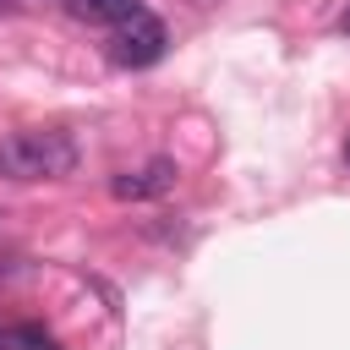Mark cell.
<instances>
[{
	"instance_id": "6da1fadb",
	"label": "cell",
	"mask_w": 350,
	"mask_h": 350,
	"mask_svg": "<svg viewBox=\"0 0 350 350\" xmlns=\"http://www.w3.org/2000/svg\"><path fill=\"white\" fill-rule=\"evenodd\" d=\"M77 142L66 131H11L0 137V180H66L77 170Z\"/></svg>"
},
{
	"instance_id": "7a4b0ae2",
	"label": "cell",
	"mask_w": 350,
	"mask_h": 350,
	"mask_svg": "<svg viewBox=\"0 0 350 350\" xmlns=\"http://www.w3.org/2000/svg\"><path fill=\"white\" fill-rule=\"evenodd\" d=\"M170 49V27L142 5L137 16H126L115 33H109V60L126 66V71H142V66H159Z\"/></svg>"
},
{
	"instance_id": "3957f363",
	"label": "cell",
	"mask_w": 350,
	"mask_h": 350,
	"mask_svg": "<svg viewBox=\"0 0 350 350\" xmlns=\"http://www.w3.org/2000/svg\"><path fill=\"white\" fill-rule=\"evenodd\" d=\"M175 180H180L175 159H148V164H137V170H120V175L109 180V191H115L120 202H148V197L175 191Z\"/></svg>"
},
{
	"instance_id": "277c9868",
	"label": "cell",
	"mask_w": 350,
	"mask_h": 350,
	"mask_svg": "<svg viewBox=\"0 0 350 350\" xmlns=\"http://www.w3.org/2000/svg\"><path fill=\"white\" fill-rule=\"evenodd\" d=\"M60 5H66V16H77V22H109V27H120L126 16L142 11V0H60Z\"/></svg>"
},
{
	"instance_id": "5b68a950",
	"label": "cell",
	"mask_w": 350,
	"mask_h": 350,
	"mask_svg": "<svg viewBox=\"0 0 350 350\" xmlns=\"http://www.w3.org/2000/svg\"><path fill=\"white\" fill-rule=\"evenodd\" d=\"M11 345H16V350H55V339H49L38 323H16V328H11Z\"/></svg>"
},
{
	"instance_id": "8992f818",
	"label": "cell",
	"mask_w": 350,
	"mask_h": 350,
	"mask_svg": "<svg viewBox=\"0 0 350 350\" xmlns=\"http://www.w3.org/2000/svg\"><path fill=\"white\" fill-rule=\"evenodd\" d=\"M11 5H16V0H0V16H5V11H11Z\"/></svg>"
},
{
	"instance_id": "52a82bcc",
	"label": "cell",
	"mask_w": 350,
	"mask_h": 350,
	"mask_svg": "<svg viewBox=\"0 0 350 350\" xmlns=\"http://www.w3.org/2000/svg\"><path fill=\"white\" fill-rule=\"evenodd\" d=\"M0 350H11V334H0Z\"/></svg>"
},
{
	"instance_id": "ba28073f",
	"label": "cell",
	"mask_w": 350,
	"mask_h": 350,
	"mask_svg": "<svg viewBox=\"0 0 350 350\" xmlns=\"http://www.w3.org/2000/svg\"><path fill=\"white\" fill-rule=\"evenodd\" d=\"M345 33H350V11H345Z\"/></svg>"
},
{
	"instance_id": "9c48e42d",
	"label": "cell",
	"mask_w": 350,
	"mask_h": 350,
	"mask_svg": "<svg viewBox=\"0 0 350 350\" xmlns=\"http://www.w3.org/2000/svg\"><path fill=\"white\" fill-rule=\"evenodd\" d=\"M55 350H60V345H55Z\"/></svg>"
},
{
	"instance_id": "30bf717a",
	"label": "cell",
	"mask_w": 350,
	"mask_h": 350,
	"mask_svg": "<svg viewBox=\"0 0 350 350\" xmlns=\"http://www.w3.org/2000/svg\"><path fill=\"white\" fill-rule=\"evenodd\" d=\"M345 153H350V148H345Z\"/></svg>"
}]
</instances>
